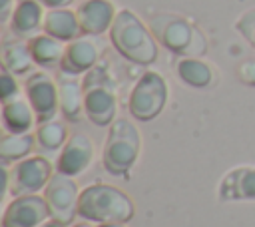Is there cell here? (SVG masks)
<instances>
[{"mask_svg":"<svg viewBox=\"0 0 255 227\" xmlns=\"http://www.w3.org/2000/svg\"><path fill=\"white\" fill-rule=\"evenodd\" d=\"M78 215L94 223H128L135 215V203L114 185L92 183L80 191Z\"/></svg>","mask_w":255,"mask_h":227,"instance_id":"obj_1","label":"cell"},{"mask_svg":"<svg viewBox=\"0 0 255 227\" xmlns=\"http://www.w3.org/2000/svg\"><path fill=\"white\" fill-rule=\"evenodd\" d=\"M108 32L112 46L126 60L139 66H149L157 60L155 36L131 10H120Z\"/></svg>","mask_w":255,"mask_h":227,"instance_id":"obj_2","label":"cell"},{"mask_svg":"<svg viewBox=\"0 0 255 227\" xmlns=\"http://www.w3.org/2000/svg\"><path fill=\"white\" fill-rule=\"evenodd\" d=\"M149 30L155 40L181 58H201L207 52L203 32L183 16L161 12L149 18Z\"/></svg>","mask_w":255,"mask_h":227,"instance_id":"obj_3","label":"cell"},{"mask_svg":"<svg viewBox=\"0 0 255 227\" xmlns=\"http://www.w3.org/2000/svg\"><path fill=\"white\" fill-rule=\"evenodd\" d=\"M141 149V135L133 121L126 117H118L110 123L104 151H102V163L104 169L118 177H128L131 167L137 161Z\"/></svg>","mask_w":255,"mask_h":227,"instance_id":"obj_4","label":"cell"},{"mask_svg":"<svg viewBox=\"0 0 255 227\" xmlns=\"http://www.w3.org/2000/svg\"><path fill=\"white\" fill-rule=\"evenodd\" d=\"M82 88H84L86 117L98 127L110 125L116 117L118 96H116V84L108 72V64L98 62L92 70H88L82 78Z\"/></svg>","mask_w":255,"mask_h":227,"instance_id":"obj_5","label":"cell"},{"mask_svg":"<svg viewBox=\"0 0 255 227\" xmlns=\"http://www.w3.org/2000/svg\"><path fill=\"white\" fill-rule=\"evenodd\" d=\"M167 102V82L157 72H143L129 94V114L137 121H151L161 114Z\"/></svg>","mask_w":255,"mask_h":227,"instance_id":"obj_6","label":"cell"},{"mask_svg":"<svg viewBox=\"0 0 255 227\" xmlns=\"http://www.w3.org/2000/svg\"><path fill=\"white\" fill-rule=\"evenodd\" d=\"M52 163L42 155L24 157L8 169V191L14 197L42 191L52 177Z\"/></svg>","mask_w":255,"mask_h":227,"instance_id":"obj_7","label":"cell"},{"mask_svg":"<svg viewBox=\"0 0 255 227\" xmlns=\"http://www.w3.org/2000/svg\"><path fill=\"white\" fill-rule=\"evenodd\" d=\"M44 197L50 207V215L66 225H70L76 215H78V201H80V191L76 181L66 175L56 171L48 185L44 187Z\"/></svg>","mask_w":255,"mask_h":227,"instance_id":"obj_8","label":"cell"},{"mask_svg":"<svg viewBox=\"0 0 255 227\" xmlns=\"http://www.w3.org/2000/svg\"><path fill=\"white\" fill-rule=\"evenodd\" d=\"M104 48H106L104 40L100 36H92V34H84V36L68 42L64 58L60 62V72L72 74V76L86 74L100 62Z\"/></svg>","mask_w":255,"mask_h":227,"instance_id":"obj_9","label":"cell"},{"mask_svg":"<svg viewBox=\"0 0 255 227\" xmlns=\"http://www.w3.org/2000/svg\"><path fill=\"white\" fill-rule=\"evenodd\" d=\"M26 98L36 112V121L44 123L54 119L60 110V96H58V82L52 80L46 72H34L26 80Z\"/></svg>","mask_w":255,"mask_h":227,"instance_id":"obj_10","label":"cell"},{"mask_svg":"<svg viewBox=\"0 0 255 227\" xmlns=\"http://www.w3.org/2000/svg\"><path fill=\"white\" fill-rule=\"evenodd\" d=\"M50 217V207L44 195H20L6 205L2 213V227H36Z\"/></svg>","mask_w":255,"mask_h":227,"instance_id":"obj_11","label":"cell"},{"mask_svg":"<svg viewBox=\"0 0 255 227\" xmlns=\"http://www.w3.org/2000/svg\"><path fill=\"white\" fill-rule=\"evenodd\" d=\"M92 157H94L92 139L86 133L76 131L70 135V139L62 147L58 163H56V171L66 173L70 177H76L88 169V165L92 163Z\"/></svg>","mask_w":255,"mask_h":227,"instance_id":"obj_12","label":"cell"},{"mask_svg":"<svg viewBox=\"0 0 255 227\" xmlns=\"http://www.w3.org/2000/svg\"><path fill=\"white\" fill-rule=\"evenodd\" d=\"M219 201H255V167L239 165L229 169L217 185Z\"/></svg>","mask_w":255,"mask_h":227,"instance_id":"obj_13","label":"cell"},{"mask_svg":"<svg viewBox=\"0 0 255 227\" xmlns=\"http://www.w3.org/2000/svg\"><path fill=\"white\" fill-rule=\"evenodd\" d=\"M82 32L92 36H102L106 30L112 28L116 18V8L110 0H86L76 10Z\"/></svg>","mask_w":255,"mask_h":227,"instance_id":"obj_14","label":"cell"},{"mask_svg":"<svg viewBox=\"0 0 255 227\" xmlns=\"http://www.w3.org/2000/svg\"><path fill=\"white\" fill-rule=\"evenodd\" d=\"M56 82H58V96H60V112H62L64 119L70 123L80 121L82 115H86L82 82L76 76L64 74V72H60Z\"/></svg>","mask_w":255,"mask_h":227,"instance_id":"obj_15","label":"cell"},{"mask_svg":"<svg viewBox=\"0 0 255 227\" xmlns=\"http://www.w3.org/2000/svg\"><path fill=\"white\" fill-rule=\"evenodd\" d=\"M10 30L16 38L32 40L44 30V10L38 0H20L10 20Z\"/></svg>","mask_w":255,"mask_h":227,"instance_id":"obj_16","label":"cell"},{"mask_svg":"<svg viewBox=\"0 0 255 227\" xmlns=\"http://www.w3.org/2000/svg\"><path fill=\"white\" fill-rule=\"evenodd\" d=\"M44 34L54 36L62 42H72L80 38L84 32L76 12L68 8H54L44 14Z\"/></svg>","mask_w":255,"mask_h":227,"instance_id":"obj_17","label":"cell"},{"mask_svg":"<svg viewBox=\"0 0 255 227\" xmlns=\"http://www.w3.org/2000/svg\"><path fill=\"white\" fill-rule=\"evenodd\" d=\"M36 119V112L32 104L22 98L2 102V125L10 133H26L32 129Z\"/></svg>","mask_w":255,"mask_h":227,"instance_id":"obj_18","label":"cell"},{"mask_svg":"<svg viewBox=\"0 0 255 227\" xmlns=\"http://www.w3.org/2000/svg\"><path fill=\"white\" fill-rule=\"evenodd\" d=\"M175 72L185 86L191 88H209L215 84V70L211 64L199 58H179Z\"/></svg>","mask_w":255,"mask_h":227,"instance_id":"obj_19","label":"cell"},{"mask_svg":"<svg viewBox=\"0 0 255 227\" xmlns=\"http://www.w3.org/2000/svg\"><path fill=\"white\" fill-rule=\"evenodd\" d=\"M28 44H30L34 64H38L42 68L60 66V62L64 58V52H66V46H64L62 40H58L54 36H48V34H38L32 40H28Z\"/></svg>","mask_w":255,"mask_h":227,"instance_id":"obj_20","label":"cell"},{"mask_svg":"<svg viewBox=\"0 0 255 227\" xmlns=\"http://www.w3.org/2000/svg\"><path fill=\"white\" fill-rule=\"evenodd\" d=\"M36 143V133H10L6 131L0 137V165H10L12 161H20L32 153Z\"/></svg>","mask_w":255,"mask_h":227,"instance_id":"obj_21","label":"cell"},{"mask_svg":"<svg viewBox=\"0 0 255 227\" xmlns=\"http://www.w3.org/2000/svg\"><path fill=\"white\" fill-rule=\"evenodd\" d=\"M32 64L34 58L30 52V44L20 38L2 42V68L10 70L14 76H22L32 70Z\"/></svg>","mask_w":255,"mask_h":227,"instance_id":"obj_22","label":"cell"},{"mask_svg":"<svg viewBox=\"0 0 255 227\" xmlns=\"http://www.w3.org/2000/svg\"><path fill=\"white\" fill-rule=\"evenodd\" d=\"M68 139H70V135H68V127H66L64 121H60V119H50V121L38 123V129H36V143H38L42 149L56 151V149L64 147Z\"/></svg>","mask_w":255,"mask_h":227,"instance_id":"obj_23","label":"cell"},{"mask_svg":"<svg viewBox=\"0 0 255 227\" xmlns=\"http://www.w3.org/2000/svg\"><path fill=\"white\" fill-rule=\"evenodd\" d=\"M235 30L249 42L251 48H255V8L245 10V12L235 20Z\"/></svg>","mask_w":255,"mask_h":227,"instance_id":"obj_24","label":"cell"},{"mask_svg":"<svg viewBox=\"0 0 255 227\" xmlns=\"http://www.w3.org/2000/svg\"><path fill=\"white\" fill-rule=\"evenodd\" d=\"M0 96H2V102L20 98V86L16 82V76L6 68H2L0 72Z\"/></svg>","mask_w":255,"mask_h":227,"instance_id":"obj_25","label":"cell"},{"mask_svg":"<svg viewBox=\"0 0 255 227\" xmlns=\"http://www.w3.org/2000/svg\"><path fill=\"white\" fill-rule=\"evenodd\" d=\"M235 76H237V80H239L241 84L255 88V58H247V60H243V62L237 66Z\"/></svg>","mask_w":255,"mask_h":227,"instance_id":"obj_26","label":"cell"},{"mask_svg":"<svg viewBox=\"0 0 255 227\" xmlns=\"http://www.w3.org/2000/svg\"><path fill=\"white\" fill-rule=\"evenodd\" d=\"M16 6L14 0H0V22H8V18L14 14Z\"/></svg>","mask_w":255,"mask_h":227,"instance_id":"obj_27","label":"cell"},{"mask_svg":"<svg viewBox=\"0 0 255 227\" xmlns=\"http://www.w3.org/2000/svg\"><path fill=\"white\" fill-rule=\"evenodd\" d=\"M42 6H46L48 10H54V8H68L74 0H38Z\"/></svg>","mask_w":255,"mask_h":227,"instance_id":"obj_28","label":"cell"},{"mask_svg":"<svg viewBox=\"0 0 255 227\" xmlns=\"http://www.w3.org/2000/svg\"><path fill=\"white\" fill-rule=\"evenodd\" d=\"M36 227H66V223H62V221H58V219L50 217V219L42 221V223H40V225H36Z\"/></svg>","mask_w":255,"mask_h":227,"instance_id":"obj_29","label":"cell"},{"mask_svg":"<svg viewBox=\"0 0 255 227\" xmlns=\"http://www.w3.org/2000/svg\"><path fill=\"white\" fill-rule=\"evenodd\" d=\"M98 227H126V223H100Z\"/></svg>","mask_w":255,"mask_h":227,"instance_id":"obj_30","label":"cell"},{"mask_svg":"<svg viewBox=\"0 0 255 227\" xmlns=\"http://www.w3.org/2000/svg\"><path fill=\"white\" fill-rule=\"evenodd\" d=\"M72 227H92V223H90V221H82V223H76V225H72Z\"/></svg>","mask_w":255,"mask_h":227,"instance_id":"obj_31","label":"cell"}]
</instances>
